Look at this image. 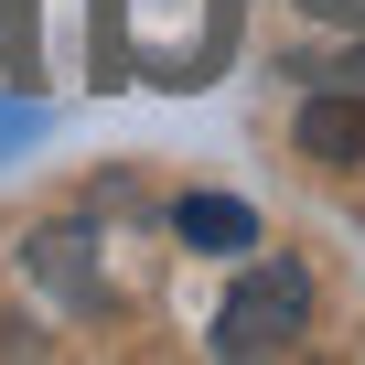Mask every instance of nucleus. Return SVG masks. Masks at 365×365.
<instances>
[{"label": "nucleus", "instance_id": "nucleus-1", "mask_svg": "<svg viewBox=\"0 0 365 365\" xmlns=\"http://www.w3.org/2000/svg\"><path fill=\"white\" fill-rule=\"evenodd\" d=\"M312 333V279H301V258H258L237 290H226V312H215V354H290Z\"/></svg>", "mask_w": 365, "mask_h": 365}, {"label": "nucleus", "instance_id": "nucleus-2", "mask_svg": "<svg viewBox=\"0 0 365 365\" xmlns=\"http://www.w3.org/2000/svg\"><path fill=\"white\" fill-rule=\"evenodd\" d=\"M172 237L205 247V258H237V247H258V215H247L237 194H182V205H172Z\"/></svg>", "mask_w": 365, "mask_h": 365}, {"label": "nucleus", "instance_id": "nucleus-3", "mask_svg": "<svg viewBox=\"0 0 365 365\" xmlns=\"http://www.w3.org/2000/svg\"><path fill=\"white\" fill-rule=\"evenodd\" d=\"M301 150L312 161H365V97H312L301 108Z\"/></svg>", "mask_w": 365, "mask_h": 365}, {"label": "nucleus", "instance_id": "nucleus-4", "mask_svg": "<svg viewBox=\"0 0 365 365\" xmlns=\"http://www.w3.org/2000/svg\"><path fill=\"white\" fill-rule=\"evenodd\" d=\"M33 129H43L33 108H0V150H11V140H33Z\"/></svg>", "mask_w": 365, "mask_h": 365}]
</instances>
